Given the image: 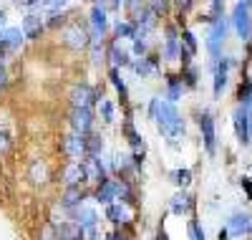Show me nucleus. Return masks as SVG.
I'll list each match as a JSON object with an SVG mask.
<instances>
[{
    "instance_id": "obj_1",
    "label": "nucleus",
    "mask_w": 252,
    "mask_h": 240,
    "mask_svg": "<svg viewBox=\"0 0 252 240\" xmlns=\"http://www.w3.org/2000/svg\"><path fill=\"white\" fill-rule=\"evenodd\" d=\"M152 117L157 119L159 124V132L166 137V139H172V144H177L179 137H184V121L182 117L177 114V109L172 101H159L154 99L152 101Z\"/></svg>"
},
{
    "instance_id": "obj_2",
    "label": "nucleus",
    "mask_w": 252,
    "mask_h": 240,
    "mask_svg": "<svg viewBox=\"0 0 252 240\" xmlns=\"http://www.w3.org/2000/svg\"><path fill=\"white\" fill-rule=\"evenodd\" d=\"M199 129H202V142H204L207 155H215L217 134H215V119H212V114H209V112H202L199 114Z\"/></svg>"
},
{
    "instance_id": "obj_3",
    "label": "nucleus",
    "mask_w": 252,
    "mask_h": 240,
    "mask_svg": "<svg viewBox=\"0 0 252 240\" xmlns=\"http://www.w3.org/2000/svg\"><path fill=\"white\" fill-rule=\"evenodd\" d=\"M232 20H235L237 33L247 40V38L252 36V20H250V5H247V0H242V3H237V5H235Z\"/></svg>"
},
{
    "instance_id": "obj_4",
    "label": "nucleus",
    "mask_w": 252,
    "mask_h": 240,
    "mask_svg": "<svg viewBox=\"0 0 252 240\" xmlns=\"http://www.w3.org/2000/svg\"><path fill=\"white\" fill-rule=\"evenodd\" d=\"M96 212L91 207H78V225H81V240H96Z\"/></svg>"
},
{
    "instance_id": "obj_5",
    "label": "nucleus",
    "mask_w": 252,
    "mask_h": 240,
    "mask_svg": "<svg viewBox=\"0 0 252 240\" xmlns=\"http://www.w3.org/2000/svg\"><path fill=\"white\" fill-rule=\"evenodd\" d=\"M91 124H94L91 109H76V106H73V114H71V126H73V132L81 134V137H86V134L91 132Z\"/></svg>"
},
{
    "instance_id": "obj_6",
    "label": "nucleus",
    "mask_w": 252,
    "mask_h": 240,
    "mask_svg": "<svg viewBox=\"0 0 252 240\" xmlns=\"http://www.w3.org/2000/svg\"><path fill=\"white\" fill-rule=\"evenodd\" d=\"M71 101H73L76 109H91V104L96 101V94H94L91 86H86V83H76L73 89H71Z\"/></svg>"
},
{
    "instance_id": "obj_7",
    "label": "nucleus",
    "mask_w": 252,
    "mask_h": 240,
    "mask_svg": "<svg viewBox=\"0 0 252 240\" xmlns=\"http://www.w3.org/2000/svg\"><path fill=\"white\" fill-rule=\"evenodd\" d=\"M63 40H66L71 48H86L91 38H89L86 28H81V23H73V26H68L66 31H63Z\"/></svg>"
},
{
    "instance_id": "obj_8",
    "label": "nucleus",
    "mask_w": 252,
    "mask_h": 240,
    "mask_svg": "<svg viewBox=\"0 0 252 240\" xmlns=\"http://www.w3.org/2000/svg\"><path fill=\"white\" fill-rule=\"evenodd\" d=\"M81 164H83V182H91V185L103 182V164L98 162V157H86Z\"/></svg>"
},
{
    "instance_id": "obj_9",
    "label": "nucleus",
    "mask_w": 252,
    "mask_h": 240,
    "mask_svg": "<svg viewBox=\"0 0 252 240\" xmlns=\"http://www.w3.org/2000/svg\"><path fill=\"white\" fill-rule=\"evenodd\" d=\"M235 132H237V137H240L242 144L250 142V109L240 106L237 112H235Z\"/></svg>"
},
{
    "instance_id": "obj_10",
    "label": "nucleus",
    "mask_w": 252,
    "mask_h": 240,
    "mask_svg": "<svg viewBox=\"0 0 252 240\" xmlns=\"http://www.w3.org/2000/svg\"><path fill=\"white\" fill-rule=\"evenodd\" d=\"M224 33H227L224 18L215 20V28H212V33H209V38H207V48H209V53H212V56L220 53V43L224 40Z\"/></svg>"
},
{
    "instance_id": "obj_11",
    "label": "nucleus",
    "mask_w": 252,
    "mask_h": 240,
    "mask_svg": "<svg viewBox=\"0 0 252 240\" xmlns=\"http://www.w3.org/2000/svg\"><path fill=\"white\" fill-rule=\"evenodd\" d=\"M250 228H252V220H250L247 212H235L232 217H229V233L232 235L242 238V235L250 233Z\"/></svg>"
},
{
    "instance_id": "obj_12",
    "label": "nucleus",
    "mask_w": 252,
    "mask_h": 240,
    "mask_svg": "<svg viewBox=\"0 0 252 240\" xmlns=\"http://www.w3.org/2000/svg\"><path fill=\"white\" fill-rule=\"evenodd\" d=\"M61 149L66 152L68 157H81V155H86V149H83V137H81V134H68L66 139L61 142Z\"/></svg>"
},
{
    "instance_id": "obj_13",
    "label": "nucleus",
    "mask_w": 252,
    "mask_h": 240,
    "mask_svg": "<svg viewBox=\"0 0 252 240\" xmlns=\"http://www.w3.org/2000/svg\"><path fill=\"white\" fill-rule=\"evenodd\" d=\"M23 31L20 28H8V31H3V36H0V46H3L5 51H15V48H20V43H23Z\"/></svg>"
},
{
    "instance_id": "obj_14",
    "label": "nucleus",
    "mask_w": 252,
    "mask_h": 240,
    "mask_svg": "<svg viewBox=\"0 0 252 240\" xmlns=\"http://www.w3.org/2000/svg\"><path fill=\"white\" fill-rule=\"evenodd\" d=\"M189 207H192V198H189L187 192H177L174 198H172V205H169V210H172L174 215H184Z\"/></svg>"
},
{
    "instance_id": "obj_15",
    "label": "nucleus",
    "mask_w": 252,
    "mask_h": 240,
    "mask_svg": "<svg viewBox=\"0 0 252 240\" xmlns=\"http://www.w3.org/2000/svg\"><path fill=\"white\" fill-rule=\"evenodd\" d=\"M78 182H83V164L73 162L66 167V185L68 187H78Z\"/></svg>"
},
{
    "instance_id": "obj_16",
    "label": "nucleus",
    "mask_w": 252,
    "mask_h": 240,
    "mask_svg": "<svg viewBox=\"0 0 252 240\" xmlns=\"http://www.w3.org/2000/svg\"><path fill=\"white\" fill-rule=\"evenodd\" d=\"M58 240H81V225L78 223H63L58 228Z\"/></svg>"
},
{
    "instance_id": "obj_17",
    "label": "nucleus",
    "mask_w": 252,
    "mask_h": 240,
    "mask_svg": "<svg viewBox=\"0 0 252 240\" xmlns=\"http://www.w3.org/2000/svg\"><path fill=\"white\" fill-rule=\"evenodd\" d=\"M40 31H43V23H40V18L28 15V18L23 20V36H28V38H38Z\"/></svg>"
},
{
    "instance_id": "obj_18",
    "label": "nucleus",
    "mask_w": 252,
    "mask_h": 240,
    "mask_svg": "<svg viewBox=\"0 0 252 240\" xmlns=\"http://www.w3.org/2000/svg\"><path fill=\"white\" fill-rule=\"evenodd\" d=\"M96 200L103 202V205H111V200H114V182L103 180V182L98 185V190H96Z\"/></svg>"
},
{
    "instance_id": "obj_19",
    "label": "nucleus",
    "mask_w": 252,
    "mask_h": 240,
    "mask_svg": "<svg viewBox=\"0 0 252 240\" xmlns=\"http://www.w3.org/2000/svg\"><path fill=\"white\" fill-rule=\"evenodd\" d=\"M126 134H129V142H131V147H134V157L139 160V157H144V152H146V144H144V139L131 129V124H126Z\"/></svg>"
},
{
    "instance_id": "obj_20",
    "label": "nucleus",
    "mask_w": 252,
    "mask_h": 240,
    "mask_svg": "<svg viewBox=\"0 0 252 240\" xmlns=\"http://www.w3.org/2000/svg\"><path fill=\"white\" fill-rule=\"evenodd\" d=\"M177 53H179V40H177V31L174 28H169V33H166V51H164V56L166 58H177Z\"/></svg>"
},
{
    "instance_id": "obj_21",
    "label": "nucleus",
    "mask_w": 252,
    "mask_h": 240,
    "mask_svg": "<svg viewBox=\"0 0 252 240\" xmlns=\"http://www.w3.org/2000/svg\"><path fill=\"white\" fill-rule=\"evenodd\" d=\"M101 137H96V134H86L83 137V149H86V155L89 157H96L98 152H101Z\"/></svg>"
},
{
    "instance_id": "obj_22",
    "label": "nucleus",
    "mask_w": 252,
    "mask_h": 240,
    "mask_svg": "<svg viewBox=\"0 0 252 240\" xmlns=\"http://www.w3.org/2000/svg\"><path fill=\"white\" fill-rule=\"evenodd\" d=\"M106 215H109V220H111V223H121V220H126V202H111L109 210H106Z\"/></svg>"
},
{
    "instance_id": "obj_23",
    "label": "nucleus",
    "mask_w": 252,
    "mask_h": 240,
    "mask_svg": "<svg viewBox=\"0 0 252 240\" xmlns=\"http://www.w3.org/2000/svg\"><path fill=\"white\" fill-rule=\"evenodd\" d=\"M78 202H83V192H81V187H68L66 195H63V205H66V207H76Z\"/></svg>"
},
{
    "instance_id": "obj_24",
    "label": "nucleus",
    "mask_w": 252,
    "mask_h": 240,
    "mask_svg": "<svg viewBox=\"0 0 252 240\" xmlns=\"http://www.w3.org/2000/svg\"><path fill=\"white\" fill-rule=\"evenodd\" d=\"M91 23H94V28H96L98 33H103V31H106V10L96 5V8L91 10Z\"/></svg>"
},
{
    "instance_id": "obj_25",
    "label": "nucleus",
    "mask_w": 252,
    "mask_h": 240,
    "mask_svg": "<svg viewBox=\"0 0 252 240\" xmlns=\"http://www.w3.org/2000/svg\"><path fill=\"white\" fill-rule=\"evenodd\" d=\"M227 69H229V61H222L217 66V76H215V94H220L227 83Z\"/></svg>"
},
{
    "instance_id": "obj_26",
    "label": "nucleus",
    "mask_w": 252,
    "mask_h": 240,
    "mask_svg": "<svg viewBox=\"0 0 252 240\" xmlns=\"http://www.w3.org/2000/svg\"><path fill=\"white\" fill-rule=\"evenodd\" d=\"M126 58H129V56H126L119 46H111V48H109V61L114 63V66H126V63H129Z\"/></svg>"
},
{
    "instance_id": "obj_27",
    "label": "nucleus",
    "mask_w": 252,
    "mask_h": 240,
    "mask_svg": "<svg viewBox=\"0 0 252 240\" xmlns=\"http://www.w3.org/2000/svg\"><path fill=\"white\" fill-rule=\"evenodd\" d=\"M172 177H174V185L177 187H187L189 182H192V172H189V169H177Z\"/></svg>"
},
{
    "instance_id": "obj_28",
    "label": "nucleus",
    "mask_w": 252,
    "mask_h": 240,
    "mask_svg": "<svg viewBox=\"0 0 252 240\" xmlns=\"http://www.w3.org/2000/svg\"><path fill=\"white\" fill-rule=\"evenodd\" d=\"M182 43H184V53H189V56L197 53V40H194V36L189 33V31L182 33Z\"/></svg>"
},
{
    "instance_id": "obj_29",
    "label": "nucleus",
    "mask_w": 252,
    "mask_h": 240,
    "mask_svg": "<svg viewBox=\"0 0 252 240\" xmlns=\"http://www.w3.org/2000/svg\"><path fill=\"white\" fill-rule=\"evenodd\" d=\"M240 106H245V109H250V104H252V83L250 81H245V86L240 89Z\"/></svg>"
},
{
    "instance_id": "obj_30",
    "label": "nucleus",
    "mask_w": 252,
    "mask_h": 240,
    "mask_svg": "<svg viewBox=\"0 0 252 240\" xmlns=\"http://www.w3.org/2000/svg\"><path fill=\"white\" fill-rule=\"evenodd\" d=\"M182 91H184L182 81H179V79H169V99H172V101H177V99L182 96Z\"/></svg>"
},
{
    "instance_id": "obj_31",
    "label": "nucleus",
    "mask_w": 252,
    "mask_h": 240,
    "mask_svg": "<svg viewBox=\"0 0 252 240\" xmlns=\"http://www.w3.org/2000/svg\"><path fill=\"white\" fill-rule=\"evenodd\" d=\"M31 177H33V182H40L46 177V167L40 164V162H33V167H31Z\"/></svg>"
},
{
    "instance_id": "obj_32",
    "label": "nucleus",
    "mask_w": 252,
    "mask_h": 240,
    "mask_svg": "<svg viewBox=\"0 0 252 240\" xmlns=\"http://www.w3.org/2000/svg\"><path fill=\"white\" fill-rule=\"evenodd\" d=\"M116 36L119 38H134V26L131 23H119L116 26Z\"/></svg>"
},
{
    "instance_id": "obj_33",
    "label": "nucleus",
    "mask_w": 252,
    "mask_h": 240,
    "mask_svg": "<svg viewBox=\"0 0 252 240\" xmlns=\"http://www.w3.org/2000/svg\"><path fill=\"white\" fill-rule=\"evenodd\" d=\"M101 117H103V121H114V106L106 99L101 101Z\"/></svg>"
},
{
    "instance_id": "obj_34",
    "label": "nucleus",
    "mask_w": 252,
    "mask_h": 240,
    "mask_svg": "<svg viewBox=\"0 0 252 240\" xmlns=\"http://www.w3.org/2000/svg\"><path fill=\"white\" fill-rule=\"evenodd\" d=\"M189 235H192V240H207V238H204V230L199 228V223H197V220L189 223Z\"/></svg>"
},
{
    "instance_id": "obj_35",
    "label": "nucleus",
    "mask_w": 252,
    "mask_h": 240,
    "mask_svg": "<svg viewBox=\"0 0 252 240\" xmlns=\"http://www.w3.org/2000/svg\"><path fill=\"white\" fill-rule=\"evenodd\" d=\"M152 71H154V63H152V61H139V63H136V74H139V76H149Z\"/></svg>"
},
{
    "instance_id": "obj_36",
    "label": "nucleus",
    "mask_w": 252,
    "mask_h": 240,
    "mask_svg": "<svg viewBox=\"0 0 252 240\" xmlns=\"http://www.w3.org/2000/svg\"><path fill=\"white\" fill-rule=\"evenodd\" d=\"M164 10H166V0H154V3H152V13L154 15H159Z\"/></svg>"
},
{
    "instance_id": "obj_37",
    "label": "nucleus",
    "mask_w": 252,
    "mask_h": 240,
    "mask_svg": "<svg viewBox=\"0 0 252 240\" xmlns=\"http://www.w3.org/2000/svg\"><path fill=\"white\" fill-rule=\"evenodd\" d=\"M111 81H114V86H116L121 94H126V86H124V81L119 79V71H111Z\"/></svg>"
},
{
    "instance_id": "obj_38",
    "label": "nucleus",
    "mask_w": 252,
    "mask_h": 240,
    "mask_svg": "<svg viewBox=\"0 0 252 240\" xmlns=\"http://www.w3.org/2000/svg\"><path fill=\"white\" fill-rule=\"evenodd\" d=\"M8 149V137H5V132H0V155Z\"/></svg>"
},
{
    "instance_id": "obj_39",
    "label": "nucleus",
    "mask_w": 252,
    "mask_h": 240,
    "mask_svg": "<svg viewBox=\"0 0 252 240\" xmlns=\"http://www.w3.org/2000/svg\"><path fill=\"white\" fill-rule=\"evenodd\" d=\"M174 3H177V8H179V10H187L189 5H192V0H174Z\"/></svg>"
},
{
    "instance_id": "obj_40",
    "label": "nucleus",
    "mask_w": 252,
    "mask_h": 240,
    "mask_svg": "<svg viewBox=\"0 0 252 240\" xmlns=\"http://www.w3.org/2000/svg\"><path fill=\"white\" fill-rule=\"evenodd\" d=\"M66 3H68V0H48L51 8H61V5H66Z\"/></svg>"
},
{
    "instance_id": "obj_41",
    "label": "nucleus",
    "mask_w": 252,
    "mask_h": 240,
    "mask_svg": "<svg viewBox=\"0 0 252 240\" xmlns=\"http://www.w3.org/2000/svg\"><path fill=\"white\" fill-rule=\"evenodd\" d=\"M222 5H224V0H212V10H215V13H220Z\"/></svg>"
},
{
    "instance_id": "obj_42",
    "label": "nucleus",
    "mask_w": 252,
    "mask_h": 240,
    "mask_svg": "<svg viewBox=\"0 0 252 240\" xmlns=\"http://www.w3.org/2000/svg\"><path fill=\"white\" fill-rule=\"evenodd\" d=\"M187 86H194V71H187Z\"/></svg>"
},
{
    "instance_id": "obj_43",
    "label": "nucleus",
    "mask_w": 252,
    "mask_h": 240,
    "mask_svg": "<svg viewBox=\"0 0 252 240\" xmlns=\"http://www.w3.org/2000/svg\"><path fill=\"white\" fill-rule=\"evenodd\" d=\"M5 83V71H3V66H0V86Z\"/></svg>"
},
{
    "instance_id": "obj_44",
    "label": "nucleus",
    "mask_w": 252,
    "mask_h": 240,
    "mask_svg": "<svg viewBox=\"0 0 252 240\" xmlns=\"http://www.w3.org/2000/svg\"><path fill=\"white\" fill-rule=\"evenodd\" d=\"M157 240H169V238H166V233H164V230H159V235H157Z\"/></svg>"
},
{
    "instance_id": "obj_45",
    "label": "nucleus",
    "mask_w": 252,
    "mask_h": 240,
    "mask_svg": "<svg viewBox=\"0 0 252 240\" xmlns=\"http://www.w3.org/2000/svg\"><path fill=\"white\" fill-rule=\"evenodd\" d=\"M220 240H229V235H227V230H220Z\"/></svg>"
},
{
    "instance_id": "obj_46",
    "label": "nucleus",
    "mask_w": 252,
    "mask_h": 240,
    "mask_svg": "<svg viewBox=\"0 0 252 240\" xmlns=\"http://www.w3.org/2000/svg\"><path fill=\"white\" fill-rule=\"evenodd\" d=\"M3 26H5V15L0 13V31H3Z\"/></svg>"
},
{
    "instance_id": "obj_47",
    "label": "nucleus",
    "mask_w": 252,
    "mask_h": 240,
    "mask_svg": "<svg viewBox=\"0 0 252 240\" xmlns=\"http://www.w3.org/2000/svg\"><path fill=\"white\" fill-rule=\"evenodd\" d=\"M119 5V0H111V8H116Z\"/></svg>"
},
{
    "instance_id": "obj_48",
    "label": "nucleus",
    "mask_w": 252,
    "mask_h": 240,
    "mask_svg": "<svg viewBox=\"0 0 252 240\" xmlns=\"http://www.w3.org/2000/svg\"><path fill=\"white\" fill-rule=\"evenodd\" d=\"M247 5H250V10H252V0H247Z\"/></svg>"
},
{
    "instance_id": "obj_49",
    "label": "nucleus",
    "mask_w": 252,
    "mask_h": 240,
    "mask_svg": "<svg viewBox=\"0 0 252 240\" xmlns=\"http://www.w3.org/2000/svg\"><path fill=\"white\" fill-rule=\"evenodd\" d=\"M106 240H109V238H106Z\"/></svg>"
}]
</instances>
